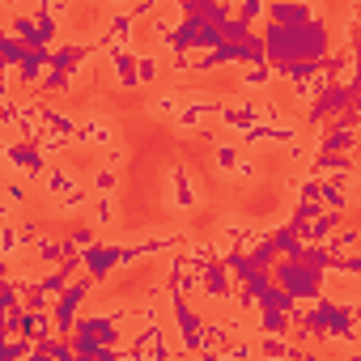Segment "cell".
Masks as SVG:
<instances>
[{"mask_svg": "<svg viewBox=\"0 0 361 361\" xmlns=\"http://www.w3.org/2000/svg\"><path fill=\"white\" fill-rule=\"evenodd\" d=\"M161 204H166L170 217H188V213L204 209V192H200L196 174H192L183 161L166 166V192H161Z\"/></svg>", "mask_w": 361, "mask_h": 361, "instance_id": "6da1fadb", "label": "cell"}, {"mask_svg": "<svg viewBox=\"0 0 361 361\" xmlns=\"http://www.w3.org/2000/svg\"><path fill=\"white\" fill-rule=\"evenodd\" d=\"M119 145V123H115V115L111 111H98V106H90V111H81V132H77V153H106V149H115Z\"/></svg>", "mask_w": 361, "mask_h": 361, "instance_id": "7a4b0ae2", "label": "cell"}, {"mask_svg": "<svg viewBox=\"0 0 361 361\" xmlns=\"http://www.w3.org/2000/svg\"><path fill=\"white\" fill-rule=\"evenodd\" d=\"M259 123H264V98H243V94L221 98V111H217V132L221 136L238 140V136H247Z\"/></svg>", "mask_w": 361, "mask_h": 361, "instance_id": "3957f363", "label": "cell"}, {"mask_svg": "<svg viewBox=\"0 0 361 361\" xmlns=\"http://www.w3.org/2000/svg\"><path fill=\"white\" fill-rule=\"evenodd\" d=\"M81 188H85V174H81L73 161H51V170H47V178H43L39 196H43V204H56V200L77 196Z\"/></svg>", "mask_w": 361, "mask_h": 361, "instance_id": "277c9868", "label": "cell"}, {"mask_svg": "<svg viewBox=\"0 0 361 361\" xmlns=\"http://www.w3.org/2000/svg\"><path fill=\"white\" fill-rule=\"evenodd\" d=\"M102 81H106L115 94H136V90H140V77H136V51H119V56L102 60Z\"/></svg>", "mask_w": 361, "mask_h": 361, "instance_id": "5b68a950", "label": "cell"}, {"mask_svg": "<svg viewBox=\"0 0 361 361\" xmlns=\"http://www.w3.org/2000/svg\"><path fill=\"white\" fill-rule=\"evenodd\" d=\"M183 106H188V94L178 90V85H170V90H153L149 94V102H145V115L153 119V123H174L178 115H183Z\"/></svg>", "mask_w": 361, "mask_h": 361, "instance_id": "8992f818", "label": "cell"}, {"mask_svg": "<svg viewBox=\"0 0 361 361\" xmlns=\"http://www.w3.org/2000/svg\"><path fill=\"white\" fill-rule=\"evenodd\" d=\"M136 77H140V90H161V81L170 77V60L153 43L136 47Z\"/></svg>", "mask_w": 361, "mask_h": 361, "instance_id": "52a82bcc", "label": "cell"}, {"mask_svg": "<svg viewBox=\"0 0 361 361\" xmlns=\"http://www.w3.org/2000/svg\"><path fill=\"white\" fill-rule=\"evenodd\" d=\"M234 81H238L243 98H264L276 85V73H272V64H255V68H234Z\"/></svg>", "mask_w": 361, "mask_h": 361, "instance_id": "ba28073f", "label": "cell"}, {"mask_svg": "<svg viewBox=\"0 0 361 361\" xmlns=\"http://www.w3.org/2000/svg\"><path fill=\"white\" fill-rule=\"evenodd\" d=\"M119 221H123L119 200H94L90 213H85V226H94L102 238H115V234H119Z\"/></svg>", "mask_w": 361, "mask_h": 361, "instance_id": "9c48e42d", "label": "cell"}, {"mask_svg": "<svg viewBox=\"0 0 361 361\" xmlns=\"http://www.w3.org/2000/svg\"><path fill=\"white\" fill-rule=\"evenodd\" d=\"M85 188H90L94 200H119L123 174L119 170H106V166H94V170H85Z\"/></svg>", "mask_w": 361, "mask_h": 361, "instance_id": "30bf717a", "label": "cell"}, {"mask_svg": "<svg viewBox=\"0 0 361 361\" xmlns=\"http://www.w3.org/2000/svg\"><path fill=\"white\" fill-rule=\"evenodd\" d=\"M30 196H35L30 183H22V178H5V209H0V217H5V221H18V213L30 204Z\"/></svg>", "mask_w": 361, "mask_h": 361, "instance_id": "8fae6325", "label": "cell"}, {"mask_svg": "<svg viewBox=\"0 0 361 361\" xmlns=\"http://www.w3.org/2000/svg\"><path fill=\"white\" fill-rule=\"evenodd\" d=\"M238 157H243V145H238L234 136H221V140L213 145V170H217V178H221V183L230 178V170L238 166Z\"/></svg>", "mask_w": 361, "mask_h": 361, "instance_id": "7c38bea8", "label": "cell"}, {"mask_svg": "<svg viewBox=\"0 0 361 361\" xmlns=\"http://www.w3.org/2000/svg\"><path fill=\"white\" fill-rule=\"evenodd\" d=\"M255 348H259V361H293L298 357V344L289 336H255Z\"/></svg>", "mask_w": 361, "mask_h": 361, "instance_id": "4fadbf2b", "label": "cell"}, {"mask_svg": "<svg viewBox=\"0 0 361 361\" xmlns=\"http://www.w3.org/2000/svg\"><path fill=\"white\" fill-rule=\"evenodd\" d=\"M259 178H264V170H259V153H243V157H238V166L230 170L226 183H230V188H255Z\"/></svg>", "mask_w": 361, "mask_h": 361, "instance_id": "5bb4252c", "label": "cell"}, {"mask_svg": "<svg viewBox=\"0 0 361 361\" xmlns=\"http://www.w3.org/2000/svg\"><path fill=\"white\" fill-rule=\"evenodd\" d=\"M327 251H331V255H340V259L357 255V251H361V226H340V230L331 234Z\"/></svg>", "mask_w": 361, "mask_h": 361, "instance_id": "9a60e30c", "label": "cell"}, {"mask_svg": "<svg viewBox=\"0 0 361 361\" xmlns=\"http://www.w3.org/2000/svg\"><path fill=\"white\" fill-rule=\"evenodd\" d=\"M26 56H30V47L22 43V39H13V35H0V68H22L26 64Z\"/></svg>", "mask_w": 361, "mask_h": 361, "instance_id": "2e32d148", "label": "cell"}, {"mask_svg": "<svg viewBox=\"0 0 361 361\" xmlns=\"http://www.w3.org/2000/svg\"><path fill=\"white\" fill-rule=\"evenodd\" d=\"M35 348L39 344L26 340V336H5V340H0V361H30Z\"/></svg>", "mask_w": 361, "mask_h": 361, "instance_id": "e0dca14e", "label": "cell"}, {"mask_svg": "<svg viewBox=\"0 0 361 361\" xmlns=\"http://www.w3.org/2000/svg\"><path fill=\"white\" fill-rule=\"evenodd\" d=\"M234 18L238 22H247L255 35L268 26V5H259V0H243V5H234Z\"/></svg>", "mask_w": 361, "mask_h": 361, "instance_id": "ac0fdd59", "label": "cell"}, {"mask_svg": "<svg viewBox=\"0 0 361 361\" xmlns=\"http://www.w3.org/2000/svg\"><path fill=\"white\" fill-rule=\"evenodd\" d=\"M64 243H68V247H73L77 255H90V251H94V247L102 243V234H98L94 226H85V221H81V226H77V230H73V234H68Z\"/></svg>", "mask_w": 361, "mask_h": 361, "instance_id": "d6986e66", "label": "cell"}, {"mask_svg": "<svg viewBox=\"0 0 361 361\" xmlns=\"http://www.w3.org/2000/svg\"><path fill=\"white\" fill-rule=\"evenodd\" d=\"M98 166H106V170H123V166H128V145L119 140L115 149H106V153L98 157Z\"/></svg>", "mask_w": 361, "mask_h": 361, "instance_id": "ffe728a7", "label": "cell"}]
</instances>
